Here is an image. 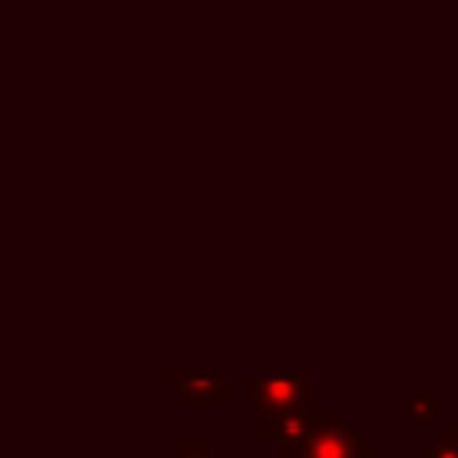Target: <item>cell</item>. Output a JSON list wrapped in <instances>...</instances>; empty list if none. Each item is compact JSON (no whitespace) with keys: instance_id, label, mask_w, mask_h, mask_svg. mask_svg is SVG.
<instances>
[{"instance_id":"cell-1","label":"cell","mask_w":458,"mask_h":458,"mask_svg":"<svg viewBox=\"0 0 458 458\" xmlns=\"http://www.w3.org/2000/svg\"><path fill=\"white\" fill-rule=\"evenodd\" d=\"M243 390H247L250 408L261 415V422L265 419H283L297 408L315 404L311 401V379L304 372H293V376H254V372H247Z\"/></svg>"},{"instance_id":"cell-2","label":"cell","mask_w":458,"mask_h":458,"mask_svg":"<svg viewBox=\"0 0 458 458\" xmlns=\"http://www.w3.org/2000/svg\"><path fill=\"white\" fill-rule=\"evenodd\" d=\"M326 422H329L326 404H308V408H297V411H290V415H283V419H265L261 429H258V437L268 440V444L276 447V454L297 458V454L304 451V444H308Z\"/></svg>"},{"instance_id":"cell-3","label":"cell","mask_w":458,"mask_h":458,"mask_svg":"<svg viewBox=\"0 0 458 458\" xmlns=\"http://www.w3.org/2000/svg\"><path fill=\"white\" fill-rule=\"evenodd\" d=\"M376 454V440L372 437H361L354 426L347 422H326L297 458H369Z\"/></svg>"},{"instance_id":"cell-4","label":"cell","mask_w":458,"mask_h":458,"mask_svg":"<svg viewBox=\"0 0 458 458\" xmlns=\"http://www.w3.org/2000/svg\"><path fill=\"white\" fill-rule=\"evenodd\" d=\"M161 386L182 404V408H193V404H208V408H222L229 404V379L222 376H161Z\"/></svg>"},{"instance_id":"cell-5","label":"cell","mask_w":458,"mask_h":458,"mask_svg":"<svg viewBox=\"0 0 458 458\" xmlns=\"http://www.w3.org/2000/svg\"><path fill=\"white\" fill-rule=\"evenodd\" d=\"M440 415V394L437 390H404V419L411 426H429V419Z\"/></svg>"},{"instance_id":"cell-6","label":"cell","mask_w":458,"mask_h":458,"mask_svg":"<svg viewBox=\"0 0 458 458\" xmlns=\"http://www.w3.org/2000/svg\"><path fill=\"white\" fill-rule=\"evenodd\" d=\"M168 458H225V454L215 451V440L211 437H182Z\"/></svg>"},{"instance_id":"cell-7","label":"cell","mask_w":458,"mask_h":458,"mask_svg":"<svg viewBox=\"0 0 458 458\" xmlns=\"http://www.w3.org/2000/svg\"><path fill=\"white\" fill-rule=\"evenodd\" d=\"M422 458H458V444L440 440L437 433H429V437L422 440Z\"/></svg>"},{"instance_id":"cell-8","label":"cell","mask_w":458,"mask_h":458,"mask_svg":"<svg viewBox=\"0 0 458 458\" xmlns=\"http://www.w3.org/2000/svg\"><path fill=\"white\" fill-rule=\"evenodd\" d=\"M437 437L458 444V422H440V426H437Z\"/></svg>"},{"instance_id":"cell-9","label":"cell","mask_w":458,"mask_h":458,"mask_svg":"<svg viewBox=\"0 0 458 458\" xmlns=\"http://www.w3.org/2000/svg\"><path fill=\"white\" fill-rule=\"evenodd\" d=\"M118 458H143V454H118Z\"/></svg>"},{"instance_id":"cell-10","label":"cell","mask_w":458,"mask_h":458,"mask_svg":"<svg viewBox=\"0 0 458 458\" xmlns=\"http://www.w3.org/2000/svg\"><path fill=\"white\" fill-rule=\"evenodd\" d=\"M369 458H390V454H379V451H376V454H369Z\"/></svg>"}]
</instances>
